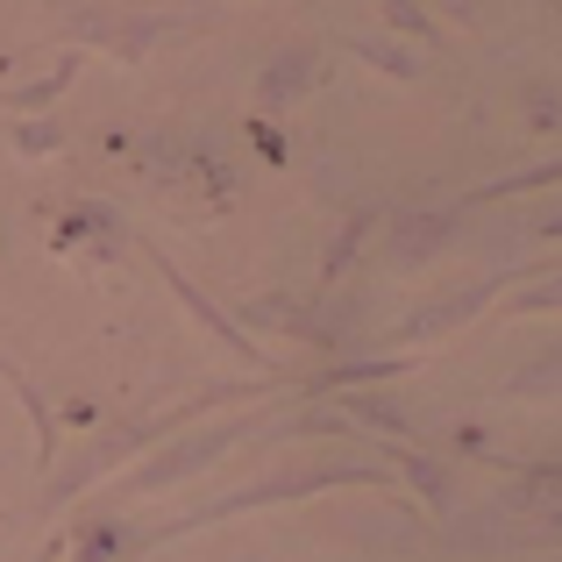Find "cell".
I'll list each match as a JSON object with an SVG mask.
<instances>
[{"label":"cell","mask_w":562,"mask_h":562,"mask_svg":"<svg viewBox=\"0 0 562 562\" xmlns=\"http://www.w3.org/2000/svg\"><path fill=\"white\" fill-rule=\"evenodd\" d=\"M278 384H292V371H263V378H243V384L228 378V384H206V392H200V398H186V406L157 413V420H136V427H114V435H100L93 449L79 456V463L50 470V484H43V513H65L79 492H93V484H100V477H114L128 456H143V449H157L165 435H179L186 420H200V413L228 406V398H263V392H278Z\"/></svg>","instance_id":"obj_1"},{"label":"cell","mask_w":562,"mask_h":562,"mask_svg":"<svg viewBox=\"0 0 562 562\" xmlns=\"http://www.w3.org/2000/svg\"><path fill=\"white\" fill-rule=\"evenodd\" d=\"M335 484H384V470H378V463H357V456H342V463H314V470H285V477H263V484H249V492L206 498V506L179 513V520H157V527H143V535H128V555H150V549H165V541H186V535H200V527L235 520V513L278 506V498H314V492H335Z\"/></svg>","instance_id":"obj_2"},{"label":"cell","mask_w":562,"mask_h":562,"mask_svg":"<svg viewBox=\"0 0 562 562\" xmlns=\"http://www.w3.org/2000/svg\"><path fill=\"white\" fill-rule=\"evenodd\" d=\"M214 29V14H150V8H108V0H86L65 14V43L86 57H108V65H150L165 43L200 36Z\"/></svg>","instance_id":"obj_3"},{"label":"cell","mask_w":562,"mask_h":562,"mask_svg":"<svg viewBox=\"0 0 562 562\" xmlns=\"http://www.w3.org/2000/svg\"><path fill=\"white\" fill-rule=\"evenodd\" d=\"M249 435H257L249 420H214V427H200V435H165V441H157V456H143V463L122 477V498H165V492H179V484L206 477V470H214L235 441H249Z\"/></svg>","instance_id":"obj_4"},{"label":"cell","mask_w":562,"mask_h":562,"mask_svg":"<svg viewBox=\"0 0 562 562\" xmlns=\"http://www.w3.org/2000/svg\"><path fill=\"white\" fill-rule=\"evenodd\" d=\"M143 257H150V263H157V278H165V285H171V300H179V306H186V321H192V328H200V335H206V342H214V349H221V357H243V363H257V371H278V363H271V357H263V342H257V335H243V328H235V321H228V314H221V306H214V300H206V285H200V278H186V271H179V263H171V249H157V243H143Z\"/></svg>","instance_id":"obj_5"},{"label":"cell","mask_w":562,"mask_h":562,"mask_svg":"<svg viewBox=\"0 0 562 562\" xmlns=\"http://www.w3.org/2000/svg\"><path fill=\"white\" fill-rule=\"evenodd\" d=\"M321 79H328V50H321L314 36H300V43H278V50L263 57L249 100H257V114H292Z\"/></svg>","instance_id":"obj_6"},{"label":"cell","mask_w":562,"mask_h":562,"mask_svg":"<svg viewBox=\"0 0 562 562\" xmlns=\"http://www.w3.org/2000/svg\"><path fill=\"white\" fill-rule=\"evenodd\" d=\"M463 221H470V206H413V214H398V228L384 235V257H392L398 271H420V263L449 257V249L463 243Z\"/></svg>","instance_id":"obj_7"},{"label":"cell","mask_w":562,"mask_h":562,"mask_svg":"<svg viewBox=\"0 0 562 562\" xmlns=\"http://www.w3.org/2000/svg\"><path fill=\"white\" fill-rule=\"evenodd\" d=\"M492 300H498V278H484V285H456V292H441V300H427L420 314H406L398 328H384V342H398L413 357V342H441V335L470 328Z\"/></svg>","instance_id":"obj_8"},{"label":"cell","mask_w":562,"mask_h":562,"mask_svg":"<svg viewBox=\"0 0 562 562\" xmlns=\"http://www.w3.org/2000/svg\"><path fill=\"white\" fill-rule=\"evenodd\" d=\"M65 257H122L128 249V228H122V214L114 206H100V200H86V206H65L57 214V235H50Z\"/></svg>","instance_id":"obj_9"},{"label":"cell","mask_w":562,"mask_h":562,"mask_svg":"<svg viewBox=\"0 0 562 562\" xmlns=\"http://www.w3.org/2000/svg\"><path fill=\"white\" fill-rule=\"evenodd\" d=\"M384 456H392L398 484H406V492L420 498L427 513H441V520H449V513H456V470L441 463V456H427L420 441H392V449H384Z\"/></svg>","instance_id":"obj_10"},{"label":"cell","mask_w":562,"mask_h":562,"mask_svg":"<svg viewBox=\"0 0 562 562\" xmlns=\"http://www.w3.org/2000/svg\"><path fill=\"white\" fill-rule=\"evenodd\" d=\"M413 371V357L406 349H392V357H349V363H328L321 378H300L292 371V384L300 392H371V384H398Z\"/></svg>","instance_id":"obj_11"},{"label":"cell","mask_w":562,"mask_h":562,"mask_svg":"<svg viewBox=\"0 0 562 562\" xmlns=\"http://www.w3.org/2000/svg\"><path fill=\"white\" fill-rule=\"evenodd\" d=\"M378 228H384V206H357V214L335 221L328 257H321V285H314V292H335V285H342V271L363 257V249H371V235H378Z\"/></svg>","instance_id":"obj_12"},{"label":"cell","mask_w":562,"mask_h":562,"mask_svg":"<svg viewBox=\"0 0 562 562\" xmlns=\"http://www.w3.org/2000/svg\"><path fill=\"white\" fill-rule=\"evenodd\" d=\"M335 406H342L349 427H371V435H384V441H420V420H413L406 406H392L384 384H371V392H342Z\"/></svg>","instance_id":"obj_13"},{"label":"cell","mask_w":562,"mask_h":562,"mask_svg":"<svg viewBox=\"0 0 562 562\" xmlns=\"http://www.w3.org/2000/svg\"><path fill=\"white\" fill-rule=\"evenodd\" d=\"M0 384H8L14 406L29 413V435H36V463H43V470H57V413H50V398L36 392V378H29V371H14L8 357H0Z\"/></svg>","instance_id":"obj_14"},{"label":"cell","mask_w":562,"mask_h":562,"mask_svg":"<svg viewBox=\"0 0 562 562\" xmlns=\"http://www.w3.org/2000/svg\"><path fill=\"white\" fill-rule=\"evenodd\" d=\"M71 79H79V57H57L43 79H22V86H0V108H14V114H50L57 100L71 93Z\"/></svg>","instance_id":"obj_15"},{"label":"cell","mask_w":562,"mask_h":562,"mask_svg":"<svg viewBox=\"0 0 562 562\" xmlns=\"http://www.w3.org/2000/svg\"><path fill=\"white\" fill-rule=\"evenodd\" d=\"M8 150L22 157V165H50V157H71V128L57 122V114H22V122L8 128Z\"/></svg>","instance_id":"obj_16"},{"label":"cell","mask_w":562,"mask_h":562,"mask_svg":"<svg viewBox=\"0 0 562 562\" xmlns=\"http://www.w3.org/2000/svg\"><path fill=\"white\" fill-rule=\"evenodd\" d=\"M243 335H306V300L300 292H263V300H249L243 306V321H235Z\"/></svg>","instance_id":"obj_17"},{"label":"cell","mask_w":562,"mask_h":562,"mask_svg":"<svg viewBox=\"0 0 562 562\" xmlns=\"http://www.w3.org/2000/svg\"><path fill=\"white\" fill-rule=\"evenodd\" d=\"M349 57H363L384 79H427V57H413V43L398 36H349Z\"/></svg>","instance_id":"obj_18"},{"label":"cell","mask_w":562,"mask_h":562,"mask_svg":"<svg viewBox=\"0 0 562 562\" xmlns=\"http://www.w3.org/2000/svg\"><path fill=\"white\" fill-rule=\"evenodd\" d=\"M562 179V165L549 157V165H535V171H513V179H492V186H477L470 192V206H492V200H520V192H555Z\"/></svg>","instance_id":"obj_19"},{"label":"cell","mask_w":562,"mask_h":562,"mask_svg":"<svg viewBox=\"0 0 562 562\" xmlns=\"http://www.w3.org/2000/svg\"><path fill=\"white\" fill-rule=\"evenodd\" d=\"M384 22L398 29V43H420V50H435V43H441L435 14H427L420 0H384Z\"/></svg>","instance_id":"obj_20"},{"label":"cell","mask_w":562,"mask_h":562,"mask_svg":"<svg viewBox=\"0 0 562 562\" xmlns=\"http://www.w3.org/2000/svg\"><path fill=\"white\" fill-rule=\"evenodd\" d=\"M555 378H562L555 349H541V363H535V371H513L506 392H513V398H541V406H549V398H555Z\"/></svg>","instance_id":"obj_21"},{"label":"cell","mask_w":562,"mask_h":562,"mask_svg":"<svg viewBox=\"0 0 562 562\" xmlns=\"http://www.w3.org/2000/svg\"><path fill=\"white\" fill-rule=\"evenodd\" d=\"M555 306H562L555 271H541V278H535V292H513V314H555Z\"/></svg>","instance_id":"obj_22"},{"label":"cell","mask_w":562,"mask_h":562,"mask_svg":"<svg viewBox=\"0 0 562 562\" xmlns=\"http://www.w3.org/2000/svg\"><path fill=\"white\" fill-rule=\"evenodd\" d=\"M527 122H535V136H555V86L535 79V93H527Z\"/></svg>","instance_id":"obj_23"},{"label":"cell","mask_w":562,"mask_h":562,"mask_svg":"<svg viewBox=\"0 0 562 562\" xmlns=\"http://www.w3.org/2000/svg\"><path fill=\"white\" fill-rule=\"evenodd\" d=\"M420 8H427V0H420ZM435 8L449 14V22H470V29H477V0H435Z\"/></svg>","instance_id":"obj_24"},{"label":"cell","mask_w":562,"mask_h":562,"mask_svg":"<svg viewBox=\"0 0 562 562\" xmlns=\"http://www.w3.org/2000/svg\"><path fill=\"white\" fill-rule=\"evenodd\" d=\"M36 562H57V541H50V549H43V555H36Z\"/></svg>","instance_id":"obj_25"}]
</instances>
